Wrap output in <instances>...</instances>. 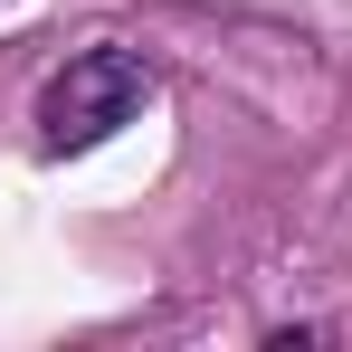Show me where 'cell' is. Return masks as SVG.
Returning a JSON list of instances; mask_svg holds the SVG:
<instances>
[{
    "label": "cell",
    "instance_id": "obj_1",
    "mask_svg": "<svg viewBox=\"0 0 352 352\" xmlns=\"http://www.w3.org/2000/svg\"><path fill=\"white\" fill-rule=\"evenodd\" d=\"M153 105V67L133 48H76L38 86V153H96Z\"/></svg>",
    "mask_w": 352,
    "mask_h": 352
}]
</instances>
